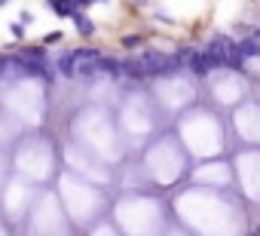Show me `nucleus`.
<instances>
[{
  "mask_svg": "<svg viewBox=\"0 0 260 236\" xmlns=\"http://www.w3.org/2000/svg\"><path fill=\"white\" fill-rule=\"evenodd\" d=\"M190 71H196V74H208V65H205L202 52H196V55L190 58Z\"/></svg>",
  "mask_w": 260,
  "mask_h": 236,
  "instance_id": "1",
  "label": "nucleus"
},
{
  "mask_svg": "<svg viewBox=\"0 0 260 236\" xmlns=\"http://www.w3.org/2000/svg\"><path fill=\"white\" fill-rule=\"evenodd\" d=\"M239 55H260V43H254V40H245V43L239 46Z\"/></svg>",
  "mask_w": 260,
  "mask_h": 236,
  "instance_id": "2",
  "label": "nucleus"
},
{
  "mask_svg": "<svg viewBox=\"0 0 260 236\" xmlns=\"http://www.w3.org/2000/svg\"><path fill=\"white\" fill-rule=\"evenodd\" d=\"M254 40H260V31H254Z\"/></svg>",
  "mask_w": 260,
  "mask_h": 236,
  "instance_id": "3",
  "label": "nucleus"
}]
</instances>
